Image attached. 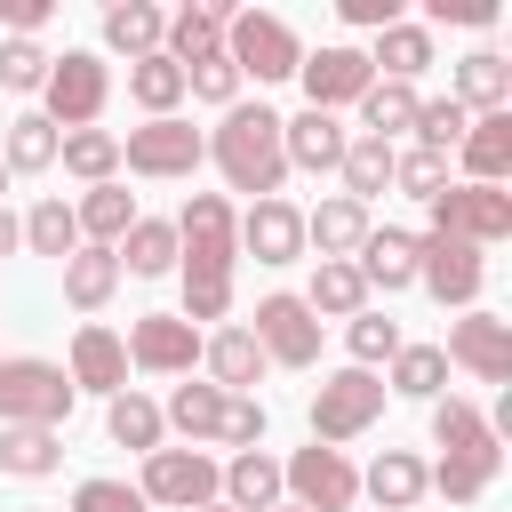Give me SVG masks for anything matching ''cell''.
<instances>
[{"label": "cell", "instance_id": "6da1fadb", "mask_svg": "<svg viewBox=\"0 0 512 512\" xmlns=\"http://www.w3.org/2000/svg\"><path fill=\"white\" fill-rule=\"evenodd\" d=\"M208 160L224 168L232 192H256V200H280L288 184V152H280V112L272 104H232L208 136Z\"/></svg>", "mask_w": 512, "mask_h": 512}, {"label": "cell", "instance_id": "7a4b0ae2", "mask_svg": "<svg viewBox=\"0 0 512 512\" xmlns=\"http://www.w3.org/2000/svg\"><path fill=\"white\" fill-rule=\"evenodd\" d=\"M176 264H184V280H232V264H240V216H232L224 192H192L176 208Z\"/></svg>", "mask_w": 512, "mask_h": 512}, {"label": "cell", "instance_id": "3957f363", "mask_svg": "<svg viewBox=\"0 0 512 512\" xmlns=\"http://www.w3.org/2000/svg\"><path fill=\"white\" fill-rule=\"evenodd\" d=\"M72 376L56 368V360H32V352H16V360H0V424H40V432H64V416H72Z\"/></svg>", "mask_w": 512, "mask_h": 512}, {"label": "cell", "instance_id": "277c9868", "mask_svg": "<svg viewBox=\"0 0 512 512\" xmlns=\"http://www.w3.org/2000/svg\"><path fill=\"white\" fill-rule=\"evenodd\" d=\"M312 440L320 448H344V440H360L376 416H384V376L376 368H336V376H320V392H312Z\"/></svg>", "mask_w": 512, "mask_h": 512}, {"label": "cell", "instance_id": "5b68a950", "mask_svg": "<svg viewBox=\"0 0 512 512\" xmlns=\"http://www.w3.org/2000/svg\"><path fill=\"white\" fill-rule=\"evenodd\" d=\"M424 216H432L440 240H464V248L512 240V192H504V184H448V192L424 200Z\"/></svg>", "mask_w": 512, "mask_h": 512}, {"label": "cell", "instance_id": "8992f818", "mask_svg": "<svg viewBox=\"0 0 512 512\" xmlns=\"http://www.w3.org/2000/svg\"><path fill=\"white\" fill-rule=\"evenodd\" d=\"M224 56H232V72L248 80H296V64H304V40L280 24V16H264V8H232L224 16Z\"/></svg>", "mask_w": 512, "mask_h": 512}, {"label": "cell", "instance_id": "52a82bcc", "mask_svg": "<svg viewBox=\"0 0 512 512\" xmlns=\"http://www.w3.org/2000/svg\"><path fill=\"white\" fill-rule=\"evenodd\" d=\"M48 104V120L72 136V128H96V112H104V96H112V64L96 56V48H64L56 64H48V88H40Z\"/></svg>", "mask_w": 512, "mask_h": 512}, {"label": "cell", "instance_id": "ba28073f", "mask_svg": "<svg viewBox=\"0 0 512 512\" xmlns=\"http://www.w3.org/2000/svg\"><path fill=\"white\" fill-rule=\"evenodd\" d=\"M136 496H144V504H168V512H200V504L224 496V464L200 456V448H152Z\"/></svg>", "mask_w": 512, "mask_h": 512}, {"label": "cell", "instance_id": "9c48e42d", "mask_svg": "<svg viewBox=\"0 0 512 512\" xmlns=\"http://www.w3.org/2000/svg\"><path fill=\"white\" fill-rule=\"evenodd\" d=\"M280 496L288 504H304V512H352L360 504V464L344 456V448H296L288 464H280Z\"/></svg>", "mask_w": 512, "mask_h": 512}, {"label": "cell", "instance_id": "30bf717a", "mask_svg": "<svg viewBox=\"0 0 512 512\" xmlns=\"http://www.w3.org/2000/svg\"><path fill=\"white\" fill-rule=\"evenodd\" d=\"M200 160H208V136H200L192 120H176V112L120 136V168H128V176H192Z\"/></svg>", "mask_w": 512, "mask_h": 512}, {"label": "cell", "instance_id": "8fae6325", "mask_svg": "<svg viewBox=\"0 0 512 512\" xmlns=\"http://www.w3.org/2000/svg\"><path fill=\"white\" fill-rule=\"evenodd\" d=\"M128 368H144V376H192V360H200V328L184 320V312H144V320H128Z\"/></svg>", "mask_w": 512, "mask_h": 512}, {"label": "cell", "instance_id": "7c38bea8", "mask_svg": "<svg viewBox=\"0 0 512 512\" xmlns=\"http://www.w3.org/2000/svg\"><path fill=\"white\" fill-rule=\"evenodd\" d=\"M440 352H448V368H472L480 384H504L512 392V320L504 312H464Z\"/></svg>", "mask_w": 512, "mask_h": 512}, {"label": "cell", "instance_id": "4fadbf2b", "mask_svg": "<svg viewBox=\"0 0 512 512\" xmlns=\"http://www.w3.org/2000/svg\"><path fill=\"white\" fill-rule=\"evenodd\" d=\"M416 280L440 296V304H480V280H488V264H480V248H464V240H440V232H416Z\"/></svg>", "mask_w": 512, "mask_h": 512}, {"label": "cell", "instance_id": "5bb4252c", "mask_svg": "<svg viewBox=\"0 0 512 512\" xmlns=\"http://www.w3.org/2000/svg\"><path fill=\"white\" fill-rule=\"evenodd\" d=\"M256 344H264V360H280V368H312L320 360V320L304 312V296H264L256 304V328H248Z\"/></svg>", "mask_w": 512, "mask_h": 512}, {"label": "cell", "instance_id": "9a60e30c", "mask_svg": "<svg viewBox=\"0 0 512 512\" xmlns=\"http://www.w3.org/2000/svg\"><path fill=\"white\" fill-rule=\"evenodd\" d=\"M296 80H304V96H312V112H336V104H360L368 96V48H312L304 64H296Z\"/></svg>", "mask_w": 512, "mask_h": 512}, {"label": "cell", "instance_id": "2e32d148", "mask_svg": "<svg viewBox=\"0 0 512 512\" xmlns=\"http://www.w3.org/2000/svg\"><path fill=\"white\" fill-rule=\"evenodd\" d=\"M240 256L256 264H296L304 256V208L296 200H256L240 216Z\"/></svg>", "mask_w": 512, "mask_h": 512}, {"label": "cell", "instance_id": "e0dca14e", "mask_svg": "<svg viewBox=\"0 0 512 512\" xmlns=\"http://www.w3.org/2000/svg\"><path fill=\"white\" fill-rule=\"evenodd\" d=\"M64 376H72V392H104V400H112V392H128V344H120L112 328L80 320V328H72V368H64Z\"/></svg>", "mask_w": 512, "mask_h": 512}, {"label": "cell", "instance_id": "ac0fdd59", "mask_svg": "<svg viewBox=\"0 0 512 512\" xmlns=\"http://www.w3.org/2000/svg\"><path fill=\"white\" fill-rule=\"evenodd\" d=\"M368 232H376V216H368L360 200H344V192H336V200H320V208L304 216V248H320V264H352Z\"/></svg>", "mask_w": 512, "mask_h": 512}, {"label": "cell", "instance_id": "d6986e66", "mask_svg": "<svg viewBox=\"0 0 512 512\" xmlns=\"http://www.w3.org/2000/svg\"><path fill=\"white\" fill-rule=\"evenodd\" d=\"M344 144H352V136H344V120H336V112H312V104H304L296 120H280V152H288V168L328 176V168L344 160Z\"/></svg>", "mask_w": 512, "mask_h": 512}, {"label": "cell", "instance_id": "ffe728a7", "mask_svg": "<svg viewBox=\"0 0 512 512\" xmlns=\"http://www.w3.org/2000/svg\"><path fill=\"white\" fill-rule=\"evenodd\" d=\"M200 360H208V384H216V392H256V376L272 368L264 344H256L248 328H216V336H200Z\"/></svg>", "mask_w": 512, "mask_h": 512}, {"label": "cell", "instance_id": "44dd1931", "mask_svg": "<svg viewBox=\"0 0 512 512\" xmlns=\"http://www.w3.org/2000/svg\"><path fill=\"white\" fill-rule=\"evenodd\" d=\"M472 120L480 112H512V64L496 56V48H472V56H456V88H448Z\"/></svg>", "mask_w": 512, "mask_h": 512}, {"label": "cell", "instance_id": "7402d4cb", "mask_svg": "<svg viewBox=\"0 0 512 512\" xmlns=\"http://www.w3.org/2000/svg\"><path fill=\"white\" fill-rule=\"evenodd\" d=\"M224 16H232V8H216V0L176 8L168 32H160V56H168V64H200V56H216V48H224Z\"/></svg>", "mask_w": 512, "mask_h": 512}, {"label": "cell", "instance_id": "603a6c76", "mask_svg": "<svg viewBox=\"0 0 512 512\" xmlns=\"http://www.w3.org/2000/svg\"><path fill=\"white\" fill-rule=\"evenodd\" d=\"M424 488H432V480H424V456H416V448H384V456L360 472V496H376V512H408Z\"/></svg>", "mask_w": 512, "mask_h": 512}, {"label": "cell", "instance_id": "cb8c5ba5", "mask_svg": "<svg viewBox=\"0 0 512 512\" xmlns=\"http://www.w3.org/2000/svg\"><path fill=\"white\" fill-rule=\"evenodd\" d=\"M160 32H168V16H160L152 0H112V8H104V48L128 56V64L160 56Z\"/></svg>", "mask_w": 512, "mask_h": 512}, {"label": "cell", "instance_id": "d4e9b609", "mask_svg": "<svg viewBox=\"0 0 512 512\" xmlns=\"http://www.w3.org/2000/svg\"><path fill=\"white\" fill-rule=\"evenodd\" d=\"M368 72H376V80H408V88H416V72H432V32H424V24H408V16H400V24H384V32H376V48H368Z\"/></svg>", "mask_w": 512, "mask_h": 512}, {"label": "cell", "instance_id": "484cf974", "mask_svg": "<svg viewBox=\"0 0 512 512\" xmlns=\"http://www.w3.org/2000/svg\"><path fill=\"white\" fill-rule=\"evenodd\" d=\"M56 144H64V128L48 112H16L8 136H0V168L8 176H40V168H56Z\"/></svg>", "mask_w": 512, "mask_h": 512}, {"label": "cell", "instance_id": "4316f807", "mask_svg": "<svg viewBox=\"0 0 512 512\" xmlns=\"http://www.w3.org/2000/svg\"><path fill=\"white\" fill-rule=\"evenodd\" d=\"M456 152H464V176L472 184H504L512 176V112H480Z\"/></svg>", "mask_w": 512, "mask_h": 512}, {"label": "cell", "instance_id": "83f0119b", "mask_svg": "<svg viewBox=\"0 0 512 512\" xmlns=\"http://www.w3.org/2000/svg\"><path fill=\"white\" fill-rule=\"evenodd\" d=\"M72 224H80L88 248H120V232L136 224V192H120V184H88V192L72 200Z\"/></svg>", "mask_w": 512, "mask_h": 512}, {"label": "cell", "instance_id": "f1b7e54d", "mask_svg": "<svg viewBox=\"0 0 512 512\" xmlns=\"http://www.w3.org/2000/svg\"><path fill=\"white\" fill-rule=\"evenodd\" d=\"M352 264H360V280L384 288V296H392V288H416V232H392V224H384V232L360 240Z\"/></svg>", "mask_w": 512, "mask_h": 512}, {"label": "cell", "instance_id": "f546056e", "mask_svg": "<svg viewBox=\"0 0 512 512\" xmlns=\"http://www.w3.org/2000/svg\"><path fill=\"white\" fill-rule=\"evenodd\" d=\"M112 288H120V256L80 240V248L64 256V304H72V312H104V304H112Z\"/></svg>", "mask_w": 512, "mask_h": 512}, {"label": "cell", "instance_id": "4dcf8cb0", "mask_svg": "<svg viewBox=\"0 0 512 512\" xmlns=\"http://www.w3.org/2000/svg\"><path fill=\"white\" fill-rule=\"evenodd\" d=\"M112 256H120V272H136V280H160V272H176V224H168V216H136Z\"/></svg>", "mask_w": 512, "mask_h": 512}, {"label": "cell", "instance_id": "1f68e13d", "mask_svg": "<svg viewBox=\"0 0 512 512\" xmlns=\"http://www.w3.org/2000/svg\"><path fill=\"white\" fill-rule=\"evenodd\" d=\"M64 464V432H40V424H0V472L8 480H48Z\"/></svg>", "mask_w": 512, "mask_h": 512}, {"label": "cell", "instance_id": "d6a6232c", "mask_svg": "<svg viewBox=\"0 0 512 512\" xmlns=\"http://www.w3.org/2000/svg\"><path fill=\"white\" fill-rule=\"evenodd\" d=\"M384 392L440 400V392H448V352H440V344H400V352L384 360Z\"/></svg>", "mask_w": 512, "mask_h": 512}, {"label": "cell", "instance_id": "836d02e7", "mask_svg": "<svg viewBox=\"0 0 512 512\" xmlns=\"http://www.w3.org/2000/svg\"><path fill=\"white\" fill-rule=\"evenodd\" d=\"M224 504H232V512H272V504H280V456H264V448L232 456V464H224Z\"/></svg>", "mask_w": 512, "mask_h": 512}, {"label": "cell", "instance_id": "e575fe53", "mask_svg": "<svg viewBox=\"0 0 512 512\" xmlns=\"http://www.w3.org/2000/svg\"><path fill=\"white\" fill-rule=\"evenodd\" d=\"M416 88L408 80H368V96H360V136H376V144H392L400 128H416Z\"/></svg>", "mask_w": 512, "mask_h": 512}, {"label": "cell", "instance_id": "d590c367", "mask_svg": "<svg viewBox=\"0 0 512 512\" xmlns=\"http://www.w3.org/2000/svg\"><path fill=\"white\" fill-rule=\"evenodd\" d=\"M56 160H64V176H80V184H120V136H112V128H72V136L56 144Z\"/></svg>", "mask_w": 512, "mask_h": 512}, {"label": "cell", "instance_id": "8d00e7d4", "mask_svg": "<svg viewBox=\"0 0 512 512\" xmlns=\"http://www.w3.org/2000/svg\"><path fill=\"white\" fill-rule=\"evenodd\" d=\"M304 312H312V320H352V312H368V280H360V264H320L312 288H304Z\"/></svg>", "mask_w": 512, "mask_h": 512}, {"label": "cell", "instance_id": "74e56055", "mask_svg": "<svg viewBox=\"0 0 512 512\" xmlns=\"http://www.w3.org/2000/svg\"><path fill=\"white\" fill-rule=\"evenodd\" d=\"M104 432H112V448H136V456H152L168 424H160V408H152V400L128 384V392H112V408H104Z\"/></svg>", "mask_w": 512, "mask_h": 512}, {"label": "cell", "instance_id": "f35d334b", "mask_svg": "<svg viewBox=\"0 0 512 512\" xmlns=\"http://www.w3.org/2000/svg\"><path fill=\"white\" fill-rule=\"evenodd\" d=\"M432 440H440L448 456H472V448H504V440L488 432V416H480L472 400H456V392H440V400H432Z\"/></svg>", "mask_w": 512, "mask_h": 512}, {"label": "cell", "instance_id": "ab89813d", "mask_svg": "<svg viewBox=\"0 0 512 512\" xmlns=\"http://www.w3.org/2000/svg\"><path fill=\"white\" fill-rule=\"evenodd\" d=\"M336 176H344V200H376L384 184H392V144H376V136H352L344 144V160H336Z\"/></svg>", "mask_w": 512, "mask_h": 512}, {"label": "cell", "instance_id": "60d3db41", "mask_svg": "<svg viewBox=\"0 0 512 512\" xmlns=\"http://www.w3.org/2000/svg\"><path fill=\"white\" fill-rule=\"evenodd\" d=\"M504 472V448H472V456H440V472H424L448 504H472V496H488V480Z\"/></svg>", "mask_w": 512, "mask_h": 512}, {"label": "cell", "instance_id": "b9f144b4", "mask_svg": "<svg viewBox=\"0 0 512 512\" xmlns=\"http://www.w3.org/2000/svg\"><path fill=\"white\" fill-rule=\"evenodd\" d=\"M128 96H136L152 120H168V112L184 104V64H168V56H144V64H128Z\"/></svg>", "mask_w": 512, "mask_h": 512}, {"label": "cell", "instance_id": "7bdbcfd3", "mask_svg": "<svg viewBox=\"0 0 512 512\" xmlns=\"http://www.w3.org/2000/svg\"><path fill=\"white\" fill-rule=\"evenodd\" d=\"M16 224H24V248H32V256H56V264H64V256L80 248V224H72L64 200H32V216H16Z\"/></svg>", "mask_w": 512, "mask_h": 512}, {"label": "cell", "instance_id": "ee69618b", "mask_svg": "<svg viewBox=\"0 0 512 512\" xmlns=\"http://www.w3.org/2000/svg\"><path fill=\"white\" fill-rule=\"evenodd\" d=\"M216 416H224V392L216 384H176L168 408H160V424H176L184 440H216Z\"/></svg>", "mask_w": 512, "mask_h": 512}, {"label": "cell", "instance_id": "f6af8a7d", "mask_svg": "<svg viewBox=\"0 0 512 512\" xmlns=\"http://www.w3.org/2000/svg\"><path fill=\"white\" fill-rule=\"evenodd\" d=\"M344 344H352V368H376V360H392L408 336H400V320H384V312H352V320H344Z\"/></svg>", "mask_w": 512, "mask_h": 512}, {"label": "cell", "instance_id": "bcb514c9", "mask_svg": "<svg viewBox=\"0 0 512 512\" xmlns=\"http://www.w3.org/2000/svg\"><path fill=\"white\" fill-rule=\"evenodd\" d=\"M464 128H472V112H464L456 96L416 104V144H424V152H440V160H448V144H464Z\"/></svg>", "mask_w": 512, "mask_h": 512}, {"label": "cell", "instance_id": "7dc6e473", "mask_svg": "<svg viewBox=\"0 0 512 512\" xmlns=\"http://www.w3.org/2000/svg\"><path fill=\"white\" fill-rule=\"evenodd\" d=\"M256 440H264V400H256V392H224V416H216V448L248 456Z\"/></svg>", "mask_w": 512, "mask_h": 512}, {"label": "cell", "instance_id": "c3c4849f", "mask_svg": "<svg viewBox=\"0 0 512 512\" xmlns=\"http://www.w3.org/2000/svg\"><path fill=\"white\" fill-rule=\"evenodd\" d=\"M48 48L40 40H0V88L8 96H32V88H48Z\"/></svg>", "mask_w": 512, "mask_h": 512}, {"label": "cell", "instance_id": "681fc988", "mask_svg": "<svg viewBox=\"0 0 512 512\" xmlns=\"http://www.w3.org/2000/svg\"><path fill=\"white\" fill-rule=\"evenodd\" d=\"M184 96H200V104H240V72H232V56L216 48V56H200V64H184Z\"/></svg>", "mask_w": 512, "mask_h": 512}, {"label": "cell", "instance_id": "f907efd6", "mask_svg": "<svg viewBox=\"0 0 512 512\" xmlns=\"http://www.w3.org/2000/svg\"><path fill=\"white\" fill-rule=\"evenodd\" d=\"M392 184H400L408 200H432V192H448V160L424 152V144H408V152H392Z\"/></svg>", "mask_w": 512, "mask_h": 512}, {"label": "cell", "instance_id": "816d5d0a", "mask_svg": "<svg viewBox=\"0 0 512 512\" xmlns=\"http://www.w3.org/2000/svg\"><path fill=\"white\" fill-rule=\"evenodd\" d=\"M72 512H152V504H144L128 480H80V488H72Z\"/></svg>", "mask_w": 512, "mask_h": 512}, {"label": "cell", "instance_id": "f5cc1de1", "mask_svg": "<svg viewBox=\"0 0 512 512\" xmlns=\"http://www.w3.org/2000/svg\"><path fill=\"white\" fill-rule=\"evenodd\" d=\"M232 312V280H184V320H224Z\"/></svg>", "mask_w": 512, "mask_h": 512}, {"label": "cell", "instance_id": "db71d44e", "mask_svg": "<svg viewBox=\"0 0 512 512\" xmlns=\"http://www.w3.org/2000/svg\"><path fill=\"white\" fill-rule=\"evenodd\" d=\"M424 16H432V24H472V32H480V24H496L504 8H496V0H424ZM432 24H424V32H432Z\"/></svg>", "mask_w": 512, "mask_h": 512}, {"label": "cell", "instance_id": "11a10c76", "mask_svg": "<svg viewBox=\"0 0 512 512\" xmlns=\"http://www.w3.org/2000/svg\"><path fill=\"white\" fill-rule=\"evenodd\" d=\"M48 16H56V0H0V24H8V40H32Z\"/></svg>", "mask_w": 512, "mask_h": 512}, {"label": "cell", "instance_id": "9f6ffc18", "mask_svg": "<svg viewBox=\"0 0 512 512\" xmlns=\"http://www.w3.org/2000/svg\"><path fill=\"white\" fill-rule=\"evenodd\" d=\"M344 8V24H360V32H384V24H400V0H336Z\"/></svg>", "mask_w": 512, "mask_h": 512}, {"label": "cell", "instance_id": "6f0895ef", "mask_svg": "<svg viewBox=\"0 0 512 512\" xmlns=\"http://www.w3.org/2000/svg\"><path fill=\"white\" fill-rule=\"evenodd\" d=\"M16 240H24V224H16V216H8V208H0V256H8V248H16Z\"/></svg>", "mask_w": 512, "mask_h": 512}, {"label": "cell", "instance_id": "680465c9", "mask_svg": "<svg viewBox=\"0 0 512 512\" xmlns=\"http://www.w3.org/2000/svg\"><path fill=\"white\" fill-rule=\"evenodd\" d=\"M200 512H232V504H224V496H216V504H200Z\"/></svg>", "mask_w": 512, "mask_h": 512}, {"label": "cell", "instance_id": "91938a15", "mask_svg": "<svg viewBox=\"0 0 512 512\" xmlns=\"http://www.w3.org/2000/svg\"><path fill=\"white\" fill-rule=\"evenodd\" d=\"M272 512H304V504H288V496H280V504H272Z\"/></svg>", "mask_w": 512, "mask_h": 512}, {"label": "cell", "instance_id": "94428289", "mask_svg": "<svg viewBox=\"0 0 512 512\" xmlns=\"http://www.w3.org/2000/svg\"><path fill=\"white\" fill-rule=\"evenodd\" d=\"M0 184H8V168H0Z\"/></svg>", "mask_w": 512, "mask_h": 512}]
</instances>
